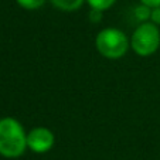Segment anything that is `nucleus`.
<instances>
[{"instance_id": "nucleus-1", "label": "nucleus", "mask_w": 160, "mask_h": 160, "mask_svg": "<svg viewBox=\"0 0 160 160\" xmlns=\"http://www.w3.org/2000/svg\"><path fill=\"white\" fill-rule=\"evenodd\" d=\"M27 150V133L17 119H0V154L6 159H17Z\"/></svg>"}, {"instance_id": "nucleus-2", "label": "nucleus", "mask_w": 160, "mask_h": 160, "mask_svg": "<svg viewBox=\"0 0 160 160\" xmlns=\"http://www.w3.org/2000/svg\"><path fill=\"white\" fill-rule=\"evenodd\" d=\"M95 47L106 60H121L130 48V40L119 28L106 27L97 34Z\"/></svg>"}, {"instance_id": "nucleus-3", "label": "nucleus", "mask_w": 160, "mask_h": 160, "mask_svg": "<svg viewBox=\"0 0 160 160\" xmlns=\"http://www.w3.org/2000/svg\"><path fill=\"white\" fill-rule=\"evenodd\" d=\"M130 48L139 57L153 55L160 47V28L152 21L140 23L130 37Z\"/></svg>"}, {"instance_id": "nucleus-4", "label": "nucleus", "mask_w": 160, "mask_h": 160, "mask_svg": "<svg viewBox=\"0 0 160 160\" xmlns=\"http://www.w3.org/2000/svg\"><path fill=\"white\" fill-rule=\"evenodd\" d=\"M55 145V135L51 129L37 126L27 133V149L33 153L42 154L50 152Z\"/></svg>"}, {"instance_id": "nucleus-5", "label": "nucleus", "mask_w": 160, "mask_h": 160, "mask_svg": "<svg viewBox=\"0 0 160 160\" xmlns=\"http://www.w3.org/2000/svg\"><path fill=\"white\" fill-rule=\"evenodd\" d=\"M48 2L55 9L61 10V12H65V13L77 12L85 3V0H48Z\"/></svg>"}, {"instance_id": "nucleus-6", "label": "nucleus", "mask_w": 160, "mask_h": 160, "mask_svg": "<svg viewBox=\"0 0 160 160\" xmlns=\"http://www.w3.org/2000/svg\"><path fill=\"white\" fill-rule=\"evenodd\" d=\"M133 14H135L136 20H139L140 23H146V21H150V14H152V9L145 4H139L136 6L133 10Z\"/></svg>"}, {"instance_id": "nucleus-7", "label": "nucleus", "mask_w": 160, "mask_h": 160, "mask_svg": "<svg viewBox=\"0 0 160 160\" xmlns=\"http://www.w3.org/2000/svg\"><path fill=\"white\" fill-rule=\"evenodd\" d=\"M85 2L89 4L91 9L99 10V12H105L116 3V0H85Z\"/></svg>"}, {"instance_id": "nucleus-8", "label": "nucleus", "mask_w": 160, "mask_h": 160, "mask_svg": "<svg viewBox=\"0 0 160 160\" xmlns=\"http://www.w3.org/2000/svg\"><path fill=\"white\" fill-rule=\"evenodd\" d=\"M47 0H16V3L24 10H38L45 4Z\"/></svg>"}, {"instance_id": "nucleus-9", "label": "nucleus", "mask_w": 160, "mask_h": 160, "mask_svg": "<svg viewBox=\"0 0 160 160\" xmlns=\"http://www.w3.org/2000/svg\"><path fill=\"white\" fill-rule=\"evenodd\" d=\"M102 13L103 12H99V10H95V9H91L88 17H89V20L92 21V23H99V21L102 20Z\"/></svg>"}, {"instance_id": "nucleus-10", "label": "nucleus", "mask_w": 160, "mask_h": 160, "mask_svg": "<svg viewBox=\"0 0 160 160\" xmlns=\"http://www.w3.org/2000/svg\"><path fill=\"white\" fill-rule=\"evenodd\" d=\"M150 21L153 23V24H156L157 27H160V7H154V9H152Z\"/></svg>"}, {"instance_id": "nucleus-11", "label": "nucleus", "mask_w": 160, "mask_h": 160, "mask_svg": "<svg viewBox=\"0 0 160 160\" xmlns=\"http://www.w3.org/2000/svg\"><path fill=\"white\" fill-rule=\"evenodd\" d=\"M140 4L154 9V7H160V0H140Z\"/></svg>"}]
</instances>
